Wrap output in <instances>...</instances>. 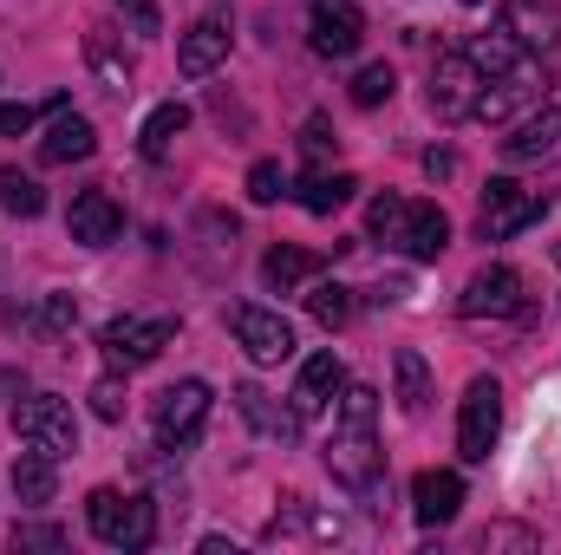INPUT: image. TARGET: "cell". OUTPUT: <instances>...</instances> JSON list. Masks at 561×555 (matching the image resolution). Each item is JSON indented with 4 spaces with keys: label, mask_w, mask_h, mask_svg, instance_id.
Masks as SVG:
<instances>
[{
    "label": "cell",
    "mask_w": 561,
    "mask_h": 555,
    "mask_svg": "<svg viewBox=\"0 0 561 555\" xmlns=\"http://www.w3.org/2000/svg\"><path fill=\"white\" fill-rule=\"evenodd\" d=\"M366 39V20L353 0H313V53L320 59H353Z\"/></svg>",
    "instance_id": "cell-13"
},
{
    "label": "cell",
    "mask_w": 561,
    "mask_h": 555,
    "mask_svg": "<svg viewBox=\"0 0 561 555\" xmlns=\"http://www.w3.org/2000/svg\"><path fill=\"white\" fill-rule=\"evenodd\" d=\"M463 7H483V0H463Z\"/></svg>",
    "instance_id": "cell-43"
},
{
    "label": "cell",
    "mask_w": 561,
    "mask_h": 555,
    "mask_svg": "<svg viewBox=\"0 0 561 555\" xmlns=\"http://www.w3.org/2000/svg\"><path fill=\"white\" fill-rule=\"evenodd\" d=\"M85 59H92V66L125 92V79H131V53H118V46H112V26H92V33H85Z\"/></svg>",
    "instance_id": "cell-27"
},
{
    "label": "cell",
    "mask_w": 561,
    "mask_h": 555,
    "mask_svg": "<svg viewBox=\"0 0 561 555\" xmlns=\"http://www.w3.org/2000/svg\"><path fill=\"white\" fill-rule=\"evenodd\" d=\"M236 412L249 418L262 438H280V444H294V438H300V412H294V406H275L262 386H236Z\"/></svg>",
    "instance_id": "cell-21"
},
{
    "label": "cell",
    "mask_w": 561,
    "mask_h": 555,
    "mask_svg": "<svg viewBox=\"0 0 561 555\" xmlns=\"http://www.w3.org/2000/svg\"><path fill=\"white\" fill-rule=\"evenodd\" d=\"M392 380H399V406H405V418L431 412V366H424V353L399 347V353H392Z\"/></svg>",
    "instance_id": "cell-25"
},
{
    "label": "cell",
    "mask_w": 561,
    "mask_h": 555,
    "mask_svg": "<svg viewBox=\"0 0 561 555\" xmlns=\"http://www.w3.org/2000/svg\"><path fill=\"white\" fill-rule=\"evenodd\" d=\"M307 314H313L320 327H346V320H353V287H340V281H320V287L307 294Z\"/></svg>",
    "instance_id": "cell-29"
},
{
    "label": "cell",
    "mask_w": 561,
    "mask_h": 555,
    "mask_svg": "<svg viewBox=\"0 0 561 555\" xmlns=\"http://www.w3.org/2000/svg\"><path fill=\"white\" fill-rule=\"evenodd\" d=\"M379 393L373 386H340V418H333V438H327V471L340 490L353 497H373L379 484Z\"/></svg>",
    "instance_id": "cell-1"
},
{
    "label": "cell",
    "mask_w": 561,
    "mask_h": 555,
    "mask_svg": "<svg viewBox=\"0 0 561 555\" xmlns=\"http://www.w3.org/2000/svg\"><path fill=\"white\" fill-rule=\"evenodd\" d=\"M0 209L7 216H39L46 209V190L33 177H20V170H0Z\"/></svg>",
    "instance_id": "cell-30"
},
{
    "label": "cell",
    "mask_w": 561,
    "mask_h": 555,
    "mask_svg": "<svg viewBox=\"0 0 561 555\" xmlns=\"http://www.w3.org/2000/svg\"><path fill=\"white\" fill-rule=\"evenodd\" d=\"M183 132H190V105H176V99H163V105H157V112L144 118V132H138V150H144V157H163V150H170V144L183 138Z\"/></svg>",
    "instance_id": "cell-26"
},
{
    "label": "cell",
    "mask_w": 561,
    "mask_h": 555,
    "mask_svg": "<svg viewBox=\"0 0 561 555\" xmlns=\"http://www.w3.org/2000/svg\"><path fill=\"white\" fill-rule=\"evenodd\" d=\"M280 190H287L280 163H275V157H262V163L249 170V196H255V203H280Z\"/></svg>",
    "instance_id": "cell-34"
},
{
    "label": "cell",
    "mask_w": 561,
    "mask_h": 555,
    "mask_svg": "<svg viewBox=\"0 0 561 555\" xmlns=\"http://www.w3.org/2000/svg\"><path fill=\"white\" fill-rule=\"evenodd\" d=\"M170 340H176V314H125V320H112V327L99 333V353H105L118 373H138V366H150Z\"/></svg>",
    "instance_id": "cell-3"
},
{
    "label": "cell",
    "mask_w": 561,
    "mask_h": 555,
    "mask_svg": "<svg viewBox=\"0 0 561 555\" xmlns=\"http://www.w3.org/2000/svg\"><path fill=\"white\" fill-rule=\"evenodd\" d=\"M424 177H431V183L457 177V150H424Z\"/></svg>",
    "instance_id": "cell-41"
},
{
    "label": "cell",
    "mask_w": 561,
    "mask_h": 555,
    "mask_svg": "<svg viewBox=\"0 0 561 555\" xmlns=\"http://www.w3.org/2000/svg\"><path fill=\"white\" fill-rule=\"evenodd\" d=\"M483 550H536V530H523V523H490V530H483Z\"/></svg>",
    "instance_id": "cell-35"
},
{
    "label": "cell",
    "mask_w": 561,
    "mask_h": 555,
    "mask_svg": "<svg viewBox=\"0 0 561 555\" xmlns=\"http://www.w3.org/2000/svg\"><path fill=\"white\" fill-rule=\"evenodd\" d=\"M463 53L477 59V72H483V79H490V72H503V66H516V39H510V33H483V39H470Z\"/></svg>",
    "instance_id": "cell-31"
},
{
    "label": "cell",
    "mask_w": 561,
    "mask_h": 555,
    "mask_svg": "<svg viewBox=\"0 0 561 555\" xmlns=\"http://www.w3.org/2000/svg\"><path fill=\"white\" fill-rule=\"evenodd\" d=\"M13 386H20V380H13V373H0V393H13Z\"/></svg>",
    "instance_id": "cell-42"
},
{
    "label": "cell",
    "mask_w": 561,
    "mask_h": 555,
    "mask_svg": "<svg viewBox=\"0 0 561 555\" xmlns=\"http://www.w3.org/2000/svg\"><path fill=\"white\" fill-rule=\"evenodd\" d=\"M477 86H483V72H477V59H470V53H437V66H431V112H437L444 125L470 118Z\"/></svg>",
    "instance_id": "cell-10"
},
{
    "label": "cell",
    "mask_w": 561,
    "mask_h": 555,
    "mask_svg": "<svg viewBox=\"0 0 561 555\" xmlns=\"http://www.w3.org/2000/svg\"><path fill=\"white\" fill-rule=\"evenodd\" d=\"M26 320H33L39 333H72V320H79V301H72V294H46V301H39Z\"/></svg>",
    "instance_id": "cell-32"
},
{
    "label": "cell",
    "mask_w": 561,
    "mask_h": 555,
    "mask_svg": "<svg viewBox=\"0 0 561 555\" xmlns=\"http://www.w3.org/2000/svg\"><path fill=\"white\" fill-rule=\"evenodd\" d=\"M39 125V112L33 105H0V138H26Z\"/></svg>",
    "instance_id": "cell-40"
},
{
    "label": "cell",
    "mask_w": 561,
    "mask_h": 555,
    "mask_svg": "<svg viewBox=\"0 0 561 555\" xmlns=\"http://www.w3.org/2000/svg\"><path fill=\"white\" fill-rule=\"evenodd\" d=\"M412 510H419L424 530L457 523V510H463V477H457V471H419V477H412Z\"/></svg>",
    "instance_id": "cell-16"
},
{
    "label": "cell",
    "mask_w": 561,
    "mask_h": 555,
    "mask_svg": "<svg viewBox=\"0 0 561 555\" xmlns=\"http://www.w3.org/2000/svg\"><path fill=\"white\" fill-rule=\"evenodd\" d=\"M53 490H59V457H46V451L26 444V451L13 457V497L39 510V503H53Z\"/></svg>",
    "instance_id": "cell-22"
},
{
    "label": "cell",
    "mask_w": 561,
    "mask_h": 555,
    "mask_svg": "<svg viewBox=\"0 0 561 555\" xmlns=\"http://www.w3.org/2000/svg\"><path fill=\"white\" fill-rule=\"evenodd\" d=\"M118 13L131 20V33H163V13H157V0H118Z\"/></svg>",
    "instance_id": "cell-38"
},
{
    "label": "cell",
    "mask_w": 561,
    "mask_h": 555,
    "mask_svg": "<svg viewBox=\"0 0 561 555\" xmlns=\"http://www.w3.org/2000/svg\"><path fill=\"white\" fill-rule=\"evenodd\" d=\"M503 33L529 53H556L561 46V0H510L503 7Z\"/></svg>",
    "instance_id": "cell-14"
},
{
    "label": "cell",
    "mask_w": 561,
    "mask_h": 555,
    "mask_svg": "<svg viewBox=\"0 0 561 555\" xmlns=\"http://www.w3.org/2000/svg\"><path fill=\"white\" fill-rule=\"evenodd\" d=\"M556 144H561V112L542 99V105L516 125V138H503V157H510V163H536V157H549Z\"/></svg>",
    "instance_id": "cell-19"
},
{
    "label": "cell",
    "mask_w": 561,
    "mask_h": 555,
    "mask_svg": "<svg viewBox=\"0 0 561 555\" xmlns=\"http://www.w3.org/2000/svg\"><path fill=\"white\" fill-rule=\"evenodd\" d=\"M496 431H503V386L496 380H470L463 406H457V457L463 464H490Z\"/></svg>",
    "instance_id": "cell-7"
},
{
    "label": "cell",
    "mask_w": 561,
    "mask_h": 555,
    "mask_svg": "<svg viewBox=\"0 0 561 555\" xmlns=\"http://www.w3.org/2000/svg\"><path fill=\"white\" fill-rule=\"evenodd\" d=\"M333 125H327V118H307V125H300V150H307V163H327V150H333Z\"/></svg>",
    "instance_id": "cell-36"
},
{
    "label": "cell",
    "mask_w": 561,
    "mask_h": 555,
    "mask_svg": "<svg viewBox=\"0 0 561 555\" xmlns=\"http://www.w3.org/2000/svg\"><path fill=\"white\" fill-rule=\"evenodd\" d=\"M353 190H359V177H346V170H333V177H327V170H313L294 196H300V209H307V216H333V209H346V203H353Z\"/></svg>",
    "instance_id": "cell-24"
},
{
    "label": "cell",
    "mask_w": 561,
    "mask_h": 555,
    "mask_svg": "<svg viewBox=\"0 0 561 555\" xmlns=\"http://www.w3.org/2000/svg\"><path fill=\"white\" fill-rule=\"evenodd\" d=\"M313 275H320V256H313V249L280 242V249H268V256H262V281H268L275 294H294L300 281H313Z\"/></svg>",
    "instance_id": "cell-23"
},
{
    "label": "cell",
    "mask_w": 561,
    "mask_h": 555,
    "mask_svg": "<svg viewBox=\"0 0 561 555\" xmlns=\"http://www.w3.org/2000/svg\"><path fill=\"white\" fill-rule=\"evenodd\" d=\"M209 386L203 380H176V386H163L157 393V406H150V424H157V451H190L196 438H203V418H209Z\"/></svg>",
    "instance_id": "cell-4"
},
{
    "label": "cell",
    "mask_w": 561,
    "mask_h": 555,
    "mask_svg": "<svg viewBox=\"0 0 561 555\" xmlns=\"http://www.w3.org/2000/svg\"><path fill=\"white\" fill-rule=\"evenodd\" d=\"M92 150H99L92 118H79L72 105H66V112H53V132L39 138V157H46V163H79V157H92Z\"/></svg>",
    "instance_id": "cell-20"
},
{
    "label": "cell",
    "mask_w": 561,
    "mask_h": 555,
    "mask_svg": "<svg viewBox=\"0 0 561 555\" xmlns=\"http://www.w3.org/2000/svg\"><path fill=\"white\" fill-rule=\"evenodd\" d=\"M392 249H405L412 262H437L450 249V216L437 203H405V223H399V242Z\"/></svg>",
    "instance_id": "cell-18"
},
{
    "label": "cell",
    "mask_w": 561,
    "mask_h": 555,
    "mask_svg": "<svg viewBox=\"0 0 561 555\" xmlns=\"http://www.w3.org/2000/svg\"><path fill=\"white\" fill-rule=\"evenodd\" d=\"M13 438H20V444H33V451H46V457H72V451H79L72 406H66V399H53V393H26V399L13 406Z\"/></svg>",
    "instance_id": "cell-6"
},
{
    "label": "cell",
    "mask_w": 561,
    "mask_h": 555,
    "mask_svg": "<svg viewBox=\"0 0 561 555\" xmlns=\"http://www.w3.org/2000/svg\"><path fill=\"white\" fill-rule=\"evenodd\" d=\"M66 229H72V242H85V249H112V242L125 236V209L112 203V190H79L72 209H66Z\"/></svg>",
    "instance_id": "cell-12"
},
{
    "label": "cell",
    "mask_w": 561,
    "mask_h": 555,
    "mask_svg": "<svg viewBox=\"0 0 561 555\" xmlns=\"http://www.w3.org/2000/svg\"><path fill=\"white\" fill-rule=\"evenodd\" d=\"M556 262H561V249H556Z\"/></svg>",
    "instance_id": "cell-44"
},
{
    "label": "cell",
    "mask_w": 561,
    "mask_h": 555,
    "mask_svg": "<svg viewBox=\"0 0 561 555\" xmlns=\"http://www.w3.org/2000/svg\"><path fill=\"white\" fill-rule=\"evenodd\" d=\"M542 209H549V196H536V190H523V183L496 177V183L483 190L477 236H483V242H510V236H523L529 223H542Z\"/></svg>",
    "instance_id": "cell-8"
},
{
    "label": "cell",
    "mask_w": 561,
    "mask_h": 555,
    "mask_svg": "<svg viewBox=\"0 0 561 555\" xmlns=\"http://www.w3.org/2000/svg\"><path fill=\"white\" fill-rule=\"evenodd\" d=\"M399 223H405V196H373V209H366V229L379 236V242H399Z\"/></svg>",
    "instance_id": "cell-33"
},
{
    "label": "cell",
    "mask_w": 561,
    "mask_h": 555,
    "mask_svg": "<svg viewBox=\"0 0 561 555\" xmlns=\"http://www.w3.org/2000/svg\"><path fill=\"white\" fill-rule=\"evenodd\" d=\"M399 92V72L386 66V59H373V66H359V79H353V105L359 112H373V105H386Z\"/></svg>",
    "instance_id": "cell-28"
},
{
    "label": "cell",
    "mask_w": 561,
    "mask_h": 555,
    "mask_svg": "<svg viewBox=\"0 0 561 555\" xmlns=\"http://www.w3.org/2000/svg\"><path fill=\"white\" fill-rule=\"evenodd\" d=\"M13 543H20V550H59L66 536H59L53 523H13Z\"/></svg>",
    "instance_id": "cell-39"
},
{
    "label": "cell",
    "mask_w": 561,
    "mask_h": 555,
    "mask_svg": "<svg viewBox=\"0 0 561 555\" xmlns=\"http://www.w3.org/2000/svg\"><path fill=\"white\" fill-rule=\"evenodd\" d=\"M222 59H229V20L203 13V20L176 39V72H183V79H209Z\"/></svg>",
    "instance_id": "cell-15"
},
{
    "label": "cell",
    "mask_w": 561,
    "mask_h": 555,
    "mask_svg": "<svg viewBox=\"0 0 561 555\" xmlns=\"http://www.w3.org/2000/svg\"><path fill=\"white\" fill-rule=\"evenodd\" d=\"M229 333L242 340V353L255 360V366H280V360H294V327L268 314V307H229Z\"/></svg>",
    "instance_id": "cell-11"
},
{
    "label": "cell",
    "mask_w": 561,
    "mask_h": 555,
    "mask_svg": "<svg viewBox=\"0 0 561 555\" xmlns=\"http://www.w3.org/2000/svg\"><path fill=\"white\" fill-rule=\"evenodd\" d=\"M346 386V366L333 360V353H313L307 366H300V380H294V393H287V406L300 412V424L307 418H320L327 406H333V393Z\"/></svg>",
    "instance_id": "cell-17"
},
{
    "label": "cell",
    "mask_w": 561,
    "mask_h": 555,
    "mask_svg": "<svg viewBox=\"0 0 561 555\" xmlns=\"http://www.w3.org/2000/svg\"><path fill=\"white\" fill-rule=\"evenodd\" d=\"M85 523H92V536L112 543V550H150V536H157V510H150L144 497L112 490V484H99V490L85 497Z\"/></svg>",
    "instance_id": "cell-2"
},
{
    "label": "cell",
    "mask_w": 561,
    "mask_h": 555,
    "mask_svg": "<svg viewBox=\"0 0 561 555\" xmlns=\"http://www.w3.org/2000/svg\"><path fill=\"white\" fill-rule=\"evenodd\" d=\"M542 92H549V72H542V59H516V66H503V72H490V79L477 86V105H470V118H483V125H503L510 112H523V105H542Z\"/></svg>",
    "instance_id": "cell-5"
},
{
    "label": "cell",
    "mask_w": 561,
    "mask_h": 555,
    "mask_svg": "<svg viewBox=\"0 0 561 555\" xmlns=\"http://www.w3.org/2000/svg\"><path fill=\"white\" fill-rule=\"evenodd\" d=\"M92 412L105 418V424H118V418H125V386H118V380H99V386H92Z\"/></svg>",
    "instance_id": "cell-37"
},
{
    "label": "cell",
    "mask_w": 561,
    "mask_h": 555,
    "mask_svg": "<svg viewBox=\"0 0 561 555\" xmlns=\"http://www.w3.org/2000/svg\"><path fill=\"white\" fill-rule=\"evenodd\" d=\"M457 314L463 320H510V314H523V275L510 262L477 269L463 281V294H457Z\"/></svg>",
    "instance_id": "cell-9"
}]
</instances>
